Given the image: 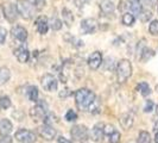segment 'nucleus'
<instances>
[{
    "label": "nucleus",
    "mask_w": 158,
    "mask_h": 143,
    "mask_svg": "<svg viewBox=\"0 0 158 143\" xmlns=\"http://www.w3.org/2000/svg\"><path fill=\"white\" fill-rule=\"evenodd\" d=\"M2 11H4V16L7 19L10 23H15L18 18V11H17V6L15 4H11V2H7L2 7Z\"/></svg>",
    "instance_id": "6e6552de"
},
{
    "label": "nucleus",
    "mask_w": 158,
    "mask_h": 143,
    "mask_svg": "<svg viewBox=\"0 0 158 143\" xmlns=\"http://www.w3.org/2000/svg\"><path fill=\"white\" fill-rule=\"evenodd\" d=\"M0 143H12V137L11 136H2L0 138Z\"/></svg>",
    "instance_id": "58836bf2"
},
{
    "label": "nucleus",
    "mask_w": 158,
    "mask_h": 143,
    "mask_svg": "<svg viewBox=\"0 0 158 143\" xmlns=\"http://www.w3.org/2000/svg\"><path fill=\"white\" fill-rule=\"evenodd\" d=\"M115 131V129H114V127L113 125H111V124H105L103 125V132H105V135H111V134H113Z\"/></svg>",
    "instance_id": "f704fd0d"
},
{
    "label": "nucleus",
    "mask_w": 158,
    "mask_h": 143,
    "mask_svg": "<svg viewBox=\"0 0 158 143\" xmlns=\"http://www.w3.org/2000/svg\"><path fill=\"white\" fill-rule=\"evenodd\" d=\"M71 94L70 89L69 88H65V89H62V92H60V98H67V97H69Z\"/></svg>",
    "instance_id": "4c0bfd02"
},
{
    "label": "nucleus",
    "mask_w": 158,
    "mask_h": 143,
    "mask_svg": "<svg viewBox=\"0 0 158 143\" xmlns=\"http://www.w3.org/2000/svg\"><path fill=\"white\" fill-rule=\"evenodd\" d=\"M13 125L8 119L4 118L0 120V135L1 136H7L10 135V132L12 131Z\"/></svg>",
    "instance_id": "f3484780"
},
{
    "label": "nucleus",
    "mask_w": 158,
    "mask_h": 143,
    "mask_svg": "<svg viewBox=\"0 0 158 143\" xmlns=\"http://www.w3.org/2000/svg\"><path fill=\"white\" fill-rule=\"evenodd\" d=\"M36 29L37 31L40 32V35H45L49 30V20H48L47 17L40 16L36 19Z\"/></svg>",
    "instance_id": "4468645a"
},
{
    "label": "nucleus",
    "mask_w": 158,
    "mask_h": 143,
    "mask_svg": "<svg viewBox=\"0 0 158 143\" xmlns=\"http://www.w3.org/2000/svg\"><path fill=\"white\" fill-rule=\"evenodd\" d=\"M11 78V73L10 69L6 67H1L0 68V86H2L4 84H6Z\"/></svg>",
    "instance_id": "4be33fe9"
},
{
    "label": "nucleus",
    "mask_w": 158,
    "mask_h": 143,
    "mask_svg": "<svg viewBox=\"0 0 158 143\" xmlns=\"http://www.w3.org/2000/svg\"><path fill=\"white\" fill-rule=\"evenodd\" d=\"M100 8H101V11L105 15H111V13L114 12L115 6H114V4L112 2L111 0H102L100 2Z\"/></svg>",
    "instance_id": "a211bd4d"
},
{
    "label": "nucleus",
    "mask_w": 158,
    "mask_h": 143,
    "mask_svg": "<svg viewBox=\"0 0 158 143\" xmlns=\"http://www.w3.org/2000/svg\"><path fill=\"white\" fill-rule=\"evenodd\" d=\"M31 4L35 5V7L37 10H42V8L45 6V0H29Z\"/></svg>",
    "instance_id": "473e14b6"
},
{
    "label": "nucleus",
    "mask_w": 158,
    "mask_h": 143,
    "mask_svg": "<svg viewBox=\"0 0 158 143\" xmlns=\"http://www.w3.org/2000/svg\"><path fill=\"white\" fill-rule=\"evenodd\" d=\"M13 54H15V56L17 57V60H18L20 63L27 62L29 58H30V53H29V50L24 47H20V48H18V49H16Z\"/></svg>",
    "instance_id": "2eb2a0df"
},
{
    "label": "nucleus",
    "mask_w": 158,
    "mask_h": 143,
    "mask_svg": "<svg viewBox=\"0 0 158 143\" xmlns=\"http://www.w3.org/2000/svg\"><path fill=\"white\" fill-rule=\"evenodd\" d=\"M16 6L17 11H18V15H20L26 20L31 19L32 17L35 16L36 10H37V8L35 7V5L31 4L29 0H18Z\"/></svg>",
    "instance_id": "7ed1b4c3"
},
{
    "label": "nucleus",
    "mask_w": 158,
    "mask_h": 143,
    "mask_svg": "<svg viewBox=\"0 0 158 143\" xmlns=\"http://www.w3.org/2000/svg\"><path fill=\"white\" fill-rule=\"evenodd\" d=\"M37 132H38V135L42 138H44L47 141H52L56 137V134H57L55 129L51 127V125H48V124L40 125V127L37 128Z\"/></svg>",
    "instance_id": "0eeeda50"
},
{
    "label": "nucleus",
    "mask_w": 158,
    "mask_h": 143,
    "mask_svg": "<svg viewBox=\"0 0 158 143\" xmlns=\"http://www.w3.org/2000/svg\"><path fill=\"white\" fill-rule=\"evenodd\" d=\"M155 55V51L150 49V48L145 47L144 49L140 50V61L142 62H146V61H149L151 57H153Z\"/></svg>",
    "instance_id": "aec40b11"
},
{
    "label": "nucleus",
    "mask_w": 158,
    "mask_h": 143,
    "mask_svg": "<svg viewBox=\"0 0 158 143\" xmlns=\"http://www.w3.org/2000/svg\"><path fill=\"white\" fill-rule=\"evenodd\" d=\"M62 17H63L64 24H65L68 28L71 26V24H73V22H74V17H73V13L70 12V10L63 8V10H62Z\"/></svg>",
    "instance_id": "412c9836"
},
{
    "label": "nucleus",
    "mask_w": 158,
    "mask_h": 143,
    "mask_svg": "<svg viewBox=\"0 0 158 143\" xmlns=\"http://www.w3.org/2000/svg\"><path fill=\"white\" fill-rule=\"evenodd\" d=\"M156 112H157V115H158V105H157V107H156Z\"/></svg>",
    "instance_id": "a18cd8bd"
},
{
    "label": "nucleus",
    "mask_w": 158,
    "mask_h": 143,
    "mask_svg": "<svg viewBox=\"0 0 158 143\" xmlns=\"http://www.w3.org/2000/svg\"><path fill=\"white\" fill-rule=\"evenodd\" d=\"M58 143H73V142L69 141L68 138L63 137V136H61V137H58Z\"/></svg>",
    "instance_id": "a19ab883"
},
{
    "label": "nucleus",
    "mask_w": 158,
    "mask_h": 143,
    "mask_svg": "<svg viewBox=\"0 0 158 143\" xmlns=\"http://www.w3.org/2000/svg\"><path fill=\"white\" fill-rule=\"evenodd\" d=\"M119 123L124 130H130L133 125V117L130 113H123L119 118Z\"/></svg>",
    "instance_id": "dca6fc26"
},
{
    "label": "nucleus",
    "mask_w": 158,
    "mask_h": 143,
    "mask_svg": "<svg viewBox=\"0 0 158 143\" xmlns=\"http://www.w3.org/2000/svg\"><path fill=\"white\" fill-rule=\"evenodd\" d=\"M103 123H96L94 125V128L92 129V132H90V138L94 141V142H102L103 141Z\"/></svg>",
    "instance_id": "f8f14e48"
},
{
    "label": "nucleus",
    "mask_w": 158,
    "mask_h": 143,
    "mask_svg": "<svg viewBox=\"0 0 158 143\" xmlns=\"http://www.w3.org/2000/svg\"><path fill=\"white\" fill-rule=\"evenodd\" d=\"M40 84H42L43 88L48 92L57 91V80L51 74H44L40 79Z\"/></svg>",
    "instance_id": "423d86ee"
},
{
    "label": "nucleus",
    "mask_w": 158,
    "mask_h": 143,
    "mask_svg": "<svg viewBox=\"0 0 158 143\" xmlns=\"http://www.w3.org/2000/svg\"><path fill=\"white\" fill-rule=\"evenodd\" d=\"M145 2H146L148 6H150L151 8H153L158 4V0H145Z\"/></svg>",
    "instance_id": "ea45409f"
},
{
    "label": "nucleus",
    "mask_w": 158,
    "mask_h": 143,
    "mask_svg": "<svg viewBox=\"0 0 158 143\" xmlns=\"http://www.w3.org/2000/svg\"><path fill=\"white\" fill-rule=\"evenodd\" d=\"M48 113L47 105L45 104H37L35 107H32L30 110V116H31L33 120H40L45 117V115Z\"/></svg>",
    "instance_id": "9d476101"
},
{
    "label": "nucleus",
    "mask_w": 158,
    "mask_h": 143,
    "mask_svg": "<svg viewBox=\"0 0 158 143\" xmlns=\"http://www.w3.org/2000/svg\"><path fill=\"white\" fill-rule=\"evenodd\" d=\"M137 91L143 95V97H148L151 93L150 86L148 82H140L137 85Z\"/></svg>",
    "instance_id": "b1692460"
},
{
    "label": "nucleus",
    "mask_w": 158,
    "mask_h": 143,
    "mask_svg": "<svg viewBox=\"0 0 158 143\" xmlns=\"http://www.w3.org/2000/svg\"><path fill=\"white\" fill-rule=\"evenodd\" d=\"M0 107L4 109V110H7L11 107V99L7 95H4V97L0 98Z\"/></svg>",
    "instance_id": "c85d7f7f"
},
{
    "label": "nucleus",
    "mask_w": 158,
    "mask_h": 143,
    "mask_svg": "<svg viewBox=\"0 0 158 143\" xmlns=\"http://www.w3.org/2000/svg\"><path fill=\"white\" fill-rule=\"evenodd\" d=\"M153 102L152 100H148L146 102V104H145V106H144V112L145 113H148V112H151L152 110H153Z\"/></svg>",
    "instance_id": "c9c22d12"
},
{
    "label": "nucleus",
    "mask_w": 158,
    "mask_h": 143,
    "mask_svg": "<svg viewBox=\"0 0 158 143\" xmlns=\"http://www.w3.org/2000/svg\"><path fill=\"white\" fill-rule=\"evenodd\" d=\"M26 94H27V98L30 102H35V103L38 102V88L36 86H30L27 88Z\"/></svg>",
    "instance_id": "5701e85b"
},
{
    "label": "nucleus",
    "mask_w": 158,
    "mask_h": 143,
    "mask_svg": "<svg viewBox=\"0 0 158 143\" xmlns=\"http://www.w3.org/2000/svg\"><path fill=\"white\" fill-rule=\"evenodd\" d=\"M123 24L124 25H126V26H132L135 22V17L132 15V13H130V12H125L124 15H123Z\"/></svg>",
    "instance_id": "393cba45"
},
{
    "label": "nucleus",
    "mask_w": 158,
    "mask_h": 143,
    "mask_svg": "<svg viewBox=\"0 0 158 143\" xmlns=\"http://www.w3.org/2000/svg\"><path fill=\"white\" fill-rule=\"evenodd\" d=\"M15 138L20 143H35L37 140V135L31 130L19 129L15 135Z\"/></svg>",
    "instance_id": "20e7f679"
},
{
    "label": "nucleus",
    "mask_w": 158,
    "mask_h": 143,
    "mask_svg": "<svg viewBox=\"0 0 158 143\" xmlns=\"http://www.w3.org/2000/svg\"><path fill=\"white\" fill-rule=\"evenodd\" d=\"M11 33H12L13 38L18 40L19 42H25L26 38H27V31H26V29L23 28V26H20V25L13 26L12 30H11Z\"/></svg>",
    "instance_id": "ddd939ff"
},
{
    "label": "nucleus",
    "mask_w": 158,
    "mask_h": 143,
    "mask_svg": "<svg viewBox=\"0 0 158 143\" xmlns=\"http://www.w3.org/2000/svg\"><path fill=\"white\" fill-rule=\"evenodd\" d=\"M89 1H90V0H75V2H76L77 6H81V5H83V4H87Z\"/></svg>",
    "instance_id": "79ce46f5"
},
{
    "label": "nucleus",
    "mask_w": 158,
    "mask_h": 143,
    "mask_svg": "<svg viewBox=\"0 0 158 143\" xmlns=\"http://www.w3.org/2000/svg\"><path fill=\"white\" fill-rule=\"evenodd\" d=\"M75 103L80 110H88V107L95 100L94 92L88 88H80L75 92Z\"/></svg>",
    "instance_id": "f257e3e1"
},
{
    "label": "nucleus",
    "mask_w": 158,
    "mask_h": 143,
    "mask_svg": "<svg viewBox=\"0 0 158 143\" xmlns=\"http://www.w3.org/2000/svg\"><path fill=\"white\" fill-rule=\"evenodd\" d=\"M120 138H121L120 132L115 130L113 134L110 135V143H120Z\"/></svg>",
    "instance_id": "7c9ffc66"
},
{
    "label": "nucleus",
    "mask_w": 158,
    "mask_h": 143,
    "mask_svg": "<svg viewBox=\"0 0 158 143\" xmlns=\"http://www.w3.org/2000/svg\"><path fill=\"white\" fill-rule=\"evenodd\" d=\"M70 136L75 141L83 142L89 137V131L86 125H74L70 130Z\"/></svg>",
    "instance_id": "39448f33"
},
{
    "label": "nucleus",
    "mask_w": 158,
    "mask_h": 143,
    "mask_svg": "<svg viewBox=\"0 0 158 143\" xmlns=\"http://www.w3.org/2000/svg\"><path fill=\"white\" fill-rule=\"evenodd\" d=\"M151 17H152V12L151 11H149V10H142V12L139 13L138 18L142 20L143 23H146V22L150 20Z\"/></svg>",
    "instance_id": "cd10ccee"
},
{
    "label": "nucleus",
    "mask_w": 158,
    "mask_h": 143,
    "mask_svg": "<svg viewBox=\"0 0 158 143\" xmlns=\"http://www.w3.org/2000/svg\"><path fill=\"white\" fill-rule=\"evenodd\" d=\"M138 143H151L150 134L148 131H140L139 136H138Z\"/></svg>",
    "instance_id": "bb28decb"
},
{
    "label": "nucleus",
    "mask_w": 158,
    "mask_h": 143,
    "mask_svg": "<svg viewBox=\"0 0 158 143\" xmlns=\"http://www.w3.org/2000/svg\"><path fill=\"white\" fill-rule=\"evenodd\" d=\"M132 75V64L131 62L123 58L119 61L118 66H117V78H118L119 84H125L127 80L131 78Z\"/></svg>",
    "instance_id": "f03ea898"
},
{
    "label": "nucleus",
    "mask_w": 158,
    "mask_h": 143,
    "mask_svg": "<svg viewBox=\"0 0 158 143\" xmlns=\"http://www.w3.org/2000/svg\"><path fill=\"white\" fill-rule=\"evenodd\" d=\"M157 11H158V8H157Z\"/></svg>",
    "instance_id": "49530a36"
},
{
    "label": "nucleus",
    "mask_w": 158,
    "mask_h": 143,
    "mask_svg": "<svg viewBox=\"0 0 158 143\" xmlns=\"http://www.w3.org/2000/svg\"><path fill=\"white\" fill-rule=\"evenodd\" d=\"M6 36H7V31H6V29L0 28V44H2V43L5 42Z\"/></svg>",
    "instance_id": "e433bc0d"
},
{
    "label": "nucleus",
    "mask_w": 158,
    "mask_h": 143,
    "mask_svg": "<svg viewBox=\"0 0 158 143\" xmlns=\"http://www.w3.org/2000/svg\"><path fill=\"white\" fill-rule=\"evenodd\" d=\"M99 107H100V104H99V99L98 98H95V100L92 103V105L88 107V110L90 112H96L99 110Z\"/></svg>",
    "instance_id": "72a5a7b5"
},
{
    "label": "nucleus",
    "mask_w": 158,
    "mask_h": 143,
    "mask_svg": "<svg viewBox=\"0 0 158 143\" xmlns=\"http://www.w3.org/2000/svg\"><path fill=\"white\" fill-rule=\"evenodd\" d=\"M149 31L152 36H158V20H152L149 26Z\"/></svg>",
    "instance_id": "c756f323"
},
{
    "label": "nucleus",
    "mask_w": 158,
    "mask_h": 143,
    "mask_svg": "<svg viewBox=\"0 0 158 143\" xmlns=\"http://www.w3.org/2000/svg\"><path fill=\"white\" fill-rule=\"evenodd\" d=\"M102 63V55L100 51H94L88 57V66L92 71L99 69V67Z\"/></svg>",
    "instance_id": "9b49d317"
},
{
    "label": "nucleus",
    "mask_w": 158,
    "mask_h": 143,
    "mask_svg": "<svg viewBox=\"0 0 158 143\" xmlns=\"http://www.w3.org/2000/svg\"><path fill=\"white\" fill-rule=\"evenodd\" d=\"M127 7L131 10V12H132V15L135 16H139V13L142 12V5H140V0H131L130 2H128V5H127Z\"/></svg>",
    "instance_id": "6ab92c4d"
},
{
    "label": "nucleus",
    "mask_w": 158,
    "mask_h": 143,
    "mask_svg": "<svg viewBox=\"0 0 158 143\" xmlns=\"http://www.w3.org/2000/svg\"><path fill=\"white\" fill-rule=\"evenodd\" d=\"M49 26H50L54 31H58V30H61V29H62L63 23H62L60 19H57V18H51V19H50V22H49Z\"/></svg>",
    "instance_id": "a878e982"
},
{
    "label": "nucleus",
    "mask_w": 158,
    "mask_h": 143,
    "mask_svg": "<svg viewBox=\"0 0 158 143\" xmlns=\"http://www.w3.org/2000/svg\"><path fill=\"white\" fill-rule=\"evenodd\" d=\"M81 30L83 33L89 35V33H94L98 30V22L95 20L94 18H87L83 19L81 22Z\"/></svg>",
    "instance_id": "1a4fd4ad"
},
{
    "label": "nucleus",
    "mask_w": 158,
    "mask_h": 143,
    "mask_svg": "<svg viewBox=\"0 0 158 143\" xmlns=\"http://www.w3.org/2000/svg\"><path fill=\"white\" fill-rule=\"evenodd\" d=\"M155 142L158 143V131L156 132V136H155Z\"/></svg>",
    "instance_id": "c03bdc74"
},
{
    "label": "nucleus",
    "mask_w": 158,
    "mask_h": 143,
    "mask_svg": "<svg viewBox=\"0 0 158 143\" xmlns=\"http://www.w3.org/2000/svg\"><path fill=\"white\" fill-rule=\"evenodd\" d=\"M65 119L68 122H74L77 119V113L74 111V110H68V112L65 113Z\"/></svg>",
    "instance_id": "2f4dec72"
},
{
    "label": "nucleus",
    "mask_w": 158,
    "mask_h": 143,
    "mask_svg": "<svg viewBox=\"0 0 158 143\" xmlns=\"http://www.w3.org/2000/svg\"><path fill=\"white\" fill-rule=\"evenodd\" d=\"M153 130L157 132L158 131V122H156V124H155V127H153Z\"/></svg>",
    "instance_id": "37998d69"
}]
</instances>
